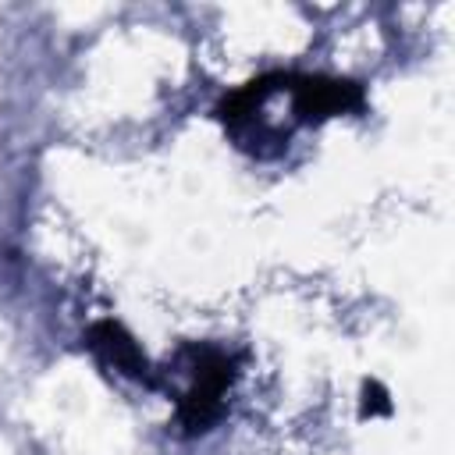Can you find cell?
<instances>
[{
  "instance_id": "1",
  "label": "cell",
  "mask_w": 455,
  "mask_h": 455,
  "mask_svg": "<svg viewBox=\"0 0 455 455\" xmlns=\"http://www.w3.org/2000/svg\"><path fill=\"white\" fill-rule=\"evenodd\" d=\"M160 373H181L185 387L174 398V423L185 437H199L217 427V419L228 409V391L238 380V359L217 345H181L167 370Z\"/></svg>"
},
{
  "instance_id": "2",
  "label": "cell",
  "mask_w": 455,
  "mask_h": 455,
  "mask_svg": "<svg viewBox=\"0 0 455 455\" xmlns=\"http://www.w3.org/2000/svg\"><path fill=\"white\" fill-rule=\"evenodd\" d=\"M85 348L100 359V366L142 384V387H156V366L146 359V352L139 348V341L124 331V323L117 320H96L85 331Z\"/></svg>"
},
{
  "instance_id": "3",
  "label": "cell",
  "mask_w": 455,
  "mask_h": 455,
  "mask_svg": "<svg viewBox=\"0 0 455 455\" xmlns=\"http://www.w3.org/2000/svg\"><path fill=\"white\" fill-rule=\"evenodd\" d=\"M391 412V398L387 391L377 384V380H366L363 384V398H359V416H387Z\"/></svg>"
}]
</instances>
